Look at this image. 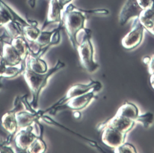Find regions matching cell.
<instances>
[{"label": "cell", "instance_id": "f1b7e54d", "mask_svg": "<svg viewBox=\"0 0 154 153\" xmlns=\"http://www.w3.org/2000/svg\"><path fill=\"white\" fill-rule=\"evenodd\" d=\"M150 83L152 87L154 89V73L150 74Z\"/></svg>", "mask_w": 154, "mask_h": 153}, {"label": "cell", "instance_id": "7c38bea8", "mask_svg": "<svg viewBox=\"0 0 154 153\" xmlns=\"http://www.w3.org/2000/svg\"><path fill=\"white\" fill-rule=\"evenodd\" d=\"M64 8L58 3L57 0H49L48 10L45 20L42 26L41 30L52 23H62V16Z\"/></svg>", "mask_w": 154, "mask_h": 153}, {"label": "cell", "instance_id": "ac0fdd59", "mask_svg": "<svg viewBox=\"0 0 154 153\" xmlns=\"http://www.w3.org/2000/svg\"><path fill=\"white\" fill-rule=\"evenodd\" d=\"M56 28L49 31L41 30V32L38 38L35 41L41 48L48 46H49L51 47L54 46V44L52 42H51V40Z\"/></svg>", "mask_w": 154, "mask_h": 153}, {"label": "cell", "instance_id": "8992f818", "mask_svg": "<svg viewBox=\"0 0 154 153\" xmlns=\"http://www.w3.org/2000/svg\"><path fill=\"white\" fill-rule=\"evenodd\" d=\"M24 107L21 101L20 97L17 96L14 101V106L12 109L5 113L1 118V124L3 128L9 134L14 136L17 131L18 126L16 119V112L23 110Z\"/></svg>", "mask_w": 154, "mask_h": 153}, {"label": "cell", "instance_id": "3957f363", "mask_svg": "<svg viewBox=\"0 0 154 153\" xmlns=\"http://www.w3.org/2000/svg\"><path fill=\"white\" fill-rule=\"evenodd\" d=\"M84 32L82 41L78 45L76 50L84 68L88 73H93L99 68V65L94 60V48L91 41V31L85 28Z\"/></svg>", "mask_w": 154, "mask_h": 153}, {"label": "cell", "instance_id": "9c48e42d", "mask_svg": "<svg viewBox=\"0 0 154 153\" xmlns=\"http://www.w3.org/2000/svg\"><path fill=\"white\" fill-rule=\"evenodd\" d=\"M135 122L132 119L116 113L113 117L108 121L99 124L97 129L100 131L105 127H108L127 134L128 132L132 129Z\"/></svg>", "mask_w": 154, "mask_h": 153}, {"label": "cell", "instance_id": "5bb4252c", "mask_svg": "<svg viewBox=\"0 0 154 153\" xmlns=\"http://www.w3.org/2000/svg\"><path fill=\"white\" fill-rule=\"evenodd\" d=\"M42 115V110H38L36 113H32L23 109L16 112V119L18 128H23L32 125L40 119V116Z\"/></svg>", "mask_w": 154, "mask_h": 153}, {"label": "cell", "instance_id": "7402d4cb", "mask_svg": "<svg viewBox=\"0 0 154 153\" xmlns=\"http://www.w3.org/2000/svg\"><path fill=\"white\" fill-rule=\"evenodd\" d=\"M153 121L154 115L152 113L150 112L145 113L143 115H138V117L135 120V122L141 123L143 126L146 128H149L152 124Z\"/></svg>", "mask_w": 154, "mask_h": 153}, {"label": "cell", "instance_id": "6da1fadb", "mask_svg": "<svg viewBox=\"0 0 154 153\" xmlns=\"http://www.w3.org/2000/svg\"><path fill=\"white\" fill-rule=\"evenodd\" d=\"M65 64L63 62L58 60L56 64L53 67L49 68L44 73H37L25 67L22 74L30 89L32 95L30 104L34 109H36L37 108L40 95L43 89L47 85L51 76L63 68Z\"/></svg>", "mask_w": 154, "mask_h": 153}, {"label": "cell", "instance_id": "9a60e30c", "mask_svg": "<svg viewBox=\"0 0 154 153\" xmlns=\"http://www.w3.org/2000/svg\"><path fill=\"white\" fill-rule=\"evenodd\" d=\"M23 62L25 67L37 73H44L48 70V65L44 60L30 53L27 55Z\"/></svg>", "mask_w": 154, "mask_h": 153}, {"label": "cell", "instance_id": "83f0119b", "mask_svg": "<svg viewBox=\"0 0 154 153\" xmlns=\"http://www.w3.org/2000/svg\"><path fill=\"white\" fill-rule=\"evenodd\" d=\"M37 1V0H28V4L31 8H34L35 7Z\"/></svg>", "mask_w": 154, "mask_h": 153}, {"label": "cell", "instance_id": "44dd1931", "mask_svg": "<svg viewBox=\"0 0 154 153\" xmlns=\"http://www.w3.org/2000/svg\"><path fill=\"white\" fill-rule=\"evenodd\" d=\"M40 119H42V120H43L45 122H46V123H48V124H53V125H54L60 127H61V128H63V129H64V130H67V131H69V132H70V133L74 134L75 135L78 136L80 138H81V139H82L83 140H85L86 142H88L90 145H91L92 146H95L96 144V142H95V141H94V140H90V139H87V138H86V137H85L81 136V134H79L76 133V132H74V131H72L71 130H70V129L66 128V127L63 126V125H61L60 124H59V123H58L57 122L55 121H54L53 119H52L51 117H49V116H47V115H45V114H43V115H42L41 116Z\"/></svg>", "mask_w": 154, "mask_h": 153}, {"label": "cell", "instance_id": "4316f807", "mask_svg": "<svg viewBox=\"0 0 154 153\" xmlns=\"http://www.w3.org/2000/svg\"><path fill=\"white\" fill-rule=\"evenodd\" d=\"M59 4L64 8V7L68 5L69 4H70V2L72 1V0H57Z\"/></svg>", "mask_w": 154, "mask_h": 153}, {"label": "cell", "instance_id": "f546056e", "mask_svg": "<svg viewBox=\"0 0 154 153\" xmlns=\"http://www.w3.org/2000/svg\"><path fill=\"white\" fill-rule=\"evenodd\" d=\"M150 57H149V56H145L143 59V62L146 64H148L149 62H150Z\"/></svg>", "mask_w": 154, "mask_h": 153}, {"label": "cell", "instance_id": "4dcf8cb0", "mask_svg": "<svg viewBox=\"0 0 154 153\" xmlns=\"http://www.w3.org/2000/svg\"><path fill=\"white\" fill-rule=\"evenodd\" d=\"M73 115H74L75 118H78L80 117V113H79L78 111L75 112V113H73Z\"/></svg>", "mask_w": 154, "mask_h": 153}, {"label": "cell", "instance_id": "2e32d148", "mask_svg": "<svg viewBox=\"0 0 154 153\" xmlns=\"http://www.w3.org/2000/svg\"><path fill=\"white\" fill-rule=\"evenodd\" d=\"M10 43L19 53L22 61H24L27 55L30 53L28 43L25 38L23 35L18 36L11 39Z\"/></svg>", "mask_w": 154, "mask_h": 153}, {"label": "cell", "instance_id": "7a4b0ae2", "mask_svg": "<svg viewBox=\"0 0 154 153\" xmlns=\"http://www.w3.org/2000/svg\"><path fill=\"white\" fill-rule=\"evenodd\" d=\"M82 12L71 4L67 5L63 11V26L64 27L72 45L75 49L79 44L77 39L78 34L85 29L86 19Z\"/></svg>", "mask_w": 154, "mask_h": 153}, {"label": "cell", "instance_id": "277c9868", "mask_svg": "<svg viewBox=\"0 0 154 153\" xmlns=\"http://www.w3.org/2000/svg\"><path fill=\"white\" fill-rule=\"evenodd\" d=\"M102 87V85H99L85 94L70 98L61 106L54 108H48L45 110H42V112L43 114H45L46 113L49 112L50 114L54 115L58 111L66 109L73 110H82L86 107L93 99L96 98L95 92L100 91Z\"/></svg>", "mask_w": 154, "mask_h": 153}, {"label": "cell", "instance_id": "484cf974", "mask_svg": "<svg viewBox=\"0 0 154 153\" xmlns=\"http://www.w3.org/2000/svg\"><path fill=\"white\" fill-rule=\"evenodd\" d=\"M148 65V71L149 73L151 74L154 73V54L150 58V62L147 64Z\"/></svg>", "mask_w": 154, "mask_h": 153}, {"label": "cell", "instance_id": "d4e9b609", "mask_svg": "<svg viewBox=\"0 0 154 153\" xmlns=\"http://www.w3.org/2000/svg\"><path fill=\"white\" fill-rule=\"evenodd\" d=\"M7 67H8V65L6 64L1 53H0V76L2 77V78L7 71Z\"/></svg>", "mask_w": 154, "mask_h": 153}, {"label": "cell", "instance_id": "cb8c5ba5", "mask_svg": "<svg viewBox=\"0 0 154 153\" xmlns=\"http://www.w3.org/2000/svg\"><path fill=\"white\" fill-rule=\"evenodd\" d=\"M143 10H151L154 11V0H137Z\"/></svg>", "mask_w": 154, "mask_h": 153}, {"label": "cell", "instance_id": "8fae6325", "mask_svg": "<svg viewBox=\"0 0 154 153\" xmlns=\"http://www.w3.org/2000/svg\"><path fill=\"white\" fill-rule=\"evenodd\" d=\"M143 10L137 0H127L119 14L120 24L124 25L129 19L138 17Z\"/></svg>", "mask_w": 154, "mask_h": 153}, {"label": "cell", "instance_id": "5b68a950", "mask_svg": "<svg viewBox=\"0 0 154 153\" xmlns=\"http://www.w3.org/2000/svg\"><path fill=\"white\" fill-rule=\"evenodd\" d=\"M43 127L38 121L31 125L20 128L14 136L16 146L22 150H26L28 147L37 136H43Z\"/></svg>", "mask_w": 154, "mask_h": 153}, {"label": "cell", "instance_id": "52a82bcc", "mask_svg": "<svg viewBox=\"0 0 154 153\" xmlns=\"http://www.w3.org/2000/svg\"><path fill=\"white\" fill-rule=\"evenodd\" d=\"M144 28L138 17L134 19L131 30L122 38V45L127 49L131 50L138 46L142 41Z\"/></svg>", "mask_w": 154, "mask_h": 153}, {"label": "cell", "instance_id": "ffe728a7", "mask_svg": "<svg viewBox=\"0 0 154 153\" xmlns=\"http://www.w3.org/2000/svg\"><path fill=\"white\" fill-rule=\"evenodd\" d=\"M23 36L28 41H35L40 32L41 29L37 28V26L28 25L22 27Z\"/></svg>", "mask_w": 154, "mask_h": 153}, {"label": "cell", "instance_id": "4fadbf2b", "mask_svg": "<svg viewBox=\"0 0 154 153\" xmlns=\"http://www.w3.org/2000/svg\"><path fill=\"white\" fill-rule=\"evenodd\" d=\"M1 55L6 64L8 66H15L23 62L20 55L10 43L2 42Z\"/></svg>", "mask_w": 154, "mask_h": 153}, {"label": "cell", "instance_id": "e0dca14e", "mask_svg": "<svg viewBox=\"0 0 154 153\" xmlns=\"http://www.w3.org/2000/svg\"><path fill=\"white\" fill-rule=\"evenodd\" d=\"M116 113L132 119L135 122L139 115L138 107L134 104L127 101L119 108Z\"/></svg>", "mask_w": 154, "mask_h": 153}, {"label": "cell", "instance_id": "d6986e66", "mask_svg": "<svg viewBox=\"0 0 154 153\" xmlns=\"http://www.w3.org/2000/svg\"><path fill=\"white\" fill-rule=\"evenodd\" d=\"M47 146L43 139V136H37L26 149L29 153H43L46 151Z\"/></svg>", "mask_w": 154, "mask_h": 153}, {"label": "cell", "instance_id": "603a6c76", "mask_svg": "<svg viewBox=\"0 0 154 153\" xmlns=\"http://www.w3.org/2000/svg\"><path fill=\"white\" fill-rule=\"evenodd\" d=\"M115 153H136L137 152L134 146L129 143H123L118 147L114 148Z\"/></svg>", "mask_w": 154, "mask_h": 153}, {"label": "cell", "instance_id": "ba28073f", "mask_svg": "<svg viewBox=\"0 0 154 153\" xmlns=\"http://www.w3.org/2000/svg\"><path fill=\"white\" fill-rule=\"evenodd\" d=\"M100 85L102 84L99 81L93 80H91L90 82L87 84H75L69 89V90L67 91L66 94L64 97H63L54 105H52L49 108H54L59 106H61L63 104L65 103L70 98L85 94L90 91L91 89H92L93 88Z\"/></svg>", "mask_w": 154, "mask_h": 153}, {"label": "cell", "instance_id": "30bf717a", "mask_svg": "<svg viewBox=\"0 0 154 153\" xmlns=\"http://www.w3.org/2000/svg\"><path fill=\"white\" fill-rule=\"evenodd\" d=\"M102 130V141L107 146L114 149L125 142L126 133L108 127Z\"/></svg>", "mask_w": 154, "mask_h": 153}]
</instances>
